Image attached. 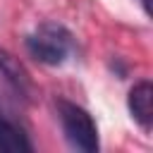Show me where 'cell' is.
<instances>
[{
  "label": "cell",
  "instance_id": "6da1fadb",
  "mask_svg": "<svg viewBox=\"0 0 153 153\" xmlns=\"http://www.w3.org/2000/svg\"><path fill=\"white\" fill-rule=\"evenodd\" d=\"M36 98V86L29 72L0 48V117L17 120Z\"/></svg>",
  "mask_w": 153,
  "mask_h": 153
},
{
  "label": "cell",
  "instance_id": "7a4b0ae2",
  "mask_svg": "<svg viewBox=\"0 0 153 153\" xmlns=\"http://www.w3.org/2000/svg\"><path fill=\"white\" fill-rule=\"evenodd\" d=\"M24 45H26L29 55L33 60H38L41 65L60 67L67 62V57L74 50V36L67 26H62L57 22H43L36 26L33 33L26 36Z\"/></svg>",
  "mask_w": 153,
  "mask_h": 153
},
{
  "label": "cell",
  "instance_id": "3957f363",
  "mask_svg": "<svg viewBox=\"0 0 153 153\" xmlns=\"http://www.w3.org/2000/svg\"><path fill=\"white\" fill-rule=\"evenodd\" d=\"M57 117L62 124V134L67 143L76 151L84 153H96L98 151V127L91 117L88 110H84L76 103L69 100H57Z\"/></svg>",
  "mask_w": 153,
  "mask_h": 153
},
{
  "label": "cell",
  "instance_id": "277c9868",
  "mask_svg": "<svg viewBox=\"0 0 153 153\" xmlns=\"http://www.w3.org/2000/svg\"><path fill=\"white\" fill-rule=\"evenodd\" d=\"M127 105H129L134 122L141 129H151V124H153V86H151V81L143 79V81L134 84L129 91Z\"/></svg>",
  "mask_w": 153,
  "mask_h": 153
},
{
  "label": "cell",
  "instance_id": "5b68a950",
  "mask_svg": "<svg viewBox=\"0 0 153 153\" xmlns=\"http://www.w3.org/2000/svg\"><path fill=\"white\" fill-rule=\"evenodd\" d=\"M33 146L17 120L0 117V153H31Z\"/></svg>",
  "mask_w": 153,
  "mask_h": 153
}]
</instances>
